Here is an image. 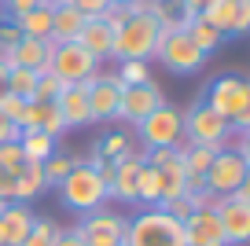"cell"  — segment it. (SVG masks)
Returning <instances> with one entry per match:
<instances>
[{
    "label": "cell",
    "instance_id": "obj_1",
    "mask_svg": "<svg viewBox=\"0 0 250 246\" xmlns=\"http://www.w3.org/2000/svg\"><path fill=\"white\" fill-rule=\"evenodd\" d=\"M203 103L210 110H217L232 132H247L250 129V85L243 74H217L206 85L203 92Z\"/></svg>",
    "mask_w": 250,
    "mask_h": 246
},
{
    "label": "cell",
    "instance_id": "obj_2",
    "mask_svg": "<svg viewBox=\"0 0 250 246\" xmlns=\"http://www.w3.org/2000/svg\"><path fill=\"white\" fill-rule=\"evenodd\" d=\"M158 37H162V26L147 15V11H129L122 26L114 30V48H110V59L125 62V59H140L147 62L158 48Z\"/></svg>",
    "mask_w": 250,
    "mask_h": 246
},
{
    "label": "cell",
    "instance_id": "obj_3",
    "mask_svg": "<svg viewBox=\"0 0 250 246\" xmlns=\"http://www.w3.org/2000/svg\"><path fill=\"white\" fill-rule=\"evenodd\" d=\"M125 246H184V228L162 206H147L125 228Z\"/></svg>",
    "mask_w": 250,
    "mask_h": 246
},
{
    "label": "cell",
    "instance_id": "obj_4",
    "mask_svg": "<svg viewBox=\"0 0 250 246\" xmlns=\"http://www.w3.org/2000/svg\"><path fill=\"white\" fill-rule=\"evenodd\" d=\"M59 195H62V206L78 209V213L103 209V202H107V187H103V180L96 177V169L88 165L85 158L66 173V180L59 184Z\"/></svg>",
    "mask_w": 250,
    "mask_h": 246
},
{
    "label": "cell",
    "instance_id": "obj_5",
    "mask_svg": "<svg viewBox=\"0 0 250 246\" xmlns=\"http://www.w3.org/2000/svg\"><path fill=\"white\" fill-rule=\"evenodd\" d=\"M184 136L191 140V144H203V147H213V151H225L228 140H232L235 132H232V125H228L217 110H210L203 100H199V103H191V110L184 114Z\"/></svg>",
    "mask_w": 250,
    "mask_h": 246
},
{
    "label": "cell",
    "instance_id": "obj_6",
    "mask_svg": "<svg viewBox=\"0 0 250 246\" xmlns=\"http://www.w3.org/2000/svg\"><path fill=\"white\" fill-rule=\"evenodd\" d=\"M48 70L59 77L62 85H81V81L100 74V59H96L92 52H85L78 41H66V44H52Z\"/></svg>",
    "mask_w": 250,
    "mask_h": 246
},
{
    "label": "cell",
    "instance_id": "obj_7",
    "mask_svg": "<svg viewBox=\"0 0 250 246\" xmlns=\"http://www.w3.org/2000/svg\"><path fill=\"white\" fill-rule=\"evenodd\" d=\"M155 59L162 62L169 74H177V77H191L195 70H203L206 55L199 52L195 44H191V37H188L184 30H173V33H162V37H158Z\"/></svg>",
    "mask_w": 250,
    "mask_h": 246
},
{
    "label": "cell",
    "instance_id": "obj_8",
    "mask_svg": "<svg viewBox=\"0 0 250 246\" xmlns=\"http://www.w3.org/2000/svg\"><path fill=\"white\" fill-rule=\"evenodd\" d=\"M136 136L144 140L147 151L151 147H177L184 140V110H177L173 103H162L144 122H136Z\"/></svg>",
    "mask_w": 250,
    "mask_h": 246
},
{
    "label": "cell",
    "instance_id": "obj_9",
    "mask_svg": "<svg viewBox=\"0 0 250 246\" xmlns=\"http://www.w3.org/2000/svg\"><path fill=\"white\" fill-rule=\"evenodd\" d=\"M247 177H250V162L225 147V151H217V158H213V165L206 169L203 180H206V191L228 199V195H235L239 187H247Z\"/></svg>",
    "mask_w": 250,
    "mask_h": 246
},
{
    "label": "cell",
    "instance_id": "obj_10",
    "mask_svg": "<svg viewBox=\"0 0 250 246\" xmlns=\"http://www.w3.org/2000/svg\"><path fill=\"white\" fill-rule=\"evenodd\" d=\"M125 228H129V217L110 213V209H92L81 217L78 235L85 239V246H125Z\"/></svg>",
    "mask_w": 250,
    "mask_h": 246
},
{
    "label": "cell",
    "instance_id": "obj_11",
    "mask_svg": "<svg viewBox=\"0 0 250 246\" xmlns=\"http://www.w3.org/2000/svg\"><path fill=\"white\" fill-rule=\"evenodd\" d=\"M199 19L210 22L221 37H243L250 30V0H210Z\"/></svg>",
    "mask_w": 250,
    "mask_h": 246
},
{
    "label": "cell",
    "instance_id": "obj_12",
    "mask_svg": "<svg viewBox=\"0 0 250 246\" xmlns=\"http://www.w3.org/2000/svg\"><path fill=\"white\" fill-rule=\"evenodd\" d=\"M217 221H221V231H225L228 246H243L250 243V191L239 187L235 195H228L217 209Z\"/></svg>",
    "mask_w": 250,
    "mask_h": 246
},
{
    "label": "cell",
    "instance_id": "obj_13",
    "mask_svg": "<svg viewBox=\"0 0 250 246\" xmlns=\"http://www.w3.org/2000/svg\"><path fill=\"white\" fill-rule=\"evenodd\" d=\"M166 103L162 88L155 81H144V85H122V100H118V118L122 122H144L151 110H158Z\"/></svg>",
    "mask_w": 250,
    "mask_h": 246
},
{
    "label": "cell",
    "instance_id": "obj_14",
    "mask_svg": "<svg viewBox=\"0 0 250 246\" xmlns=\"http://www.w3.org/2000/svg\"><path fill=\"white\" fill-rule=\"evenodd\" d=\"M85 92H88V114H92V122H114L118 100H122V81L114 74H96L85 81Z\"/></svg>",
    "mask_w": 250,
    "mask_h": 246
},
{
    "label": "cell",
    "instance_id": "obj_15",
    "mask_svg": "<svg viewBox=\"0 0 250 246\" xmlns=\"http://www.w3.org/2000/svg\"><path fill=\"white\" fill-rule=\"evenodd\" d=\"M180 228H184V246H228L213 209H195Z\"/></svg>",
    "mask_w": 250,
    "mask_h": 246
},
{
    "label": "cell",
    "instance_id": "obj_16",
    "mask_svg": "<svg viewBox=\"0 0 250 246\" xmlns=\"http://www.w3.org/2000/svg\"><path fill=\"white\" fill-rule=\"evenodd\" d=\"M55 110L62 114L66 129H85V125H92V114H88V92H85V81H81V85H62V92L55 96Z\"/></svg>",
    "mask_w": 250,
    "mask_h": 246
},
{
    "label": "cell",
    "instance_id": "obj_17",
    "mask_svg": "<svg viewBox=\"0 0 250 246\" xmlns=\"http://www.w3.org/2000/svg\"><path fill=\"white\" fill-rule=\"evenodd\" d=\"M48 59H52V41H33V37H22L11 52L0 55L4 66H26V70H48Z\"/></svg>",
    "mask_w": 250,
    "mask_h": 246
},
{
    "label": "cell",
    "instance_id": "obj_18",
    "mask_svg": "<svg viewBox=\"0 0 250 246\" xmlns=\"http://www.w3.org/2000/svg\"><path fill=\"white\" fill-rule=\"evenodd\" d=\"M144 165V154H125L114 162V180L107 187V199L118 202H136V173Z\"/></svg>",
    "mask_w": 250,
    "mask_h": 246
},
{
    "label": "cell",
    "instance_id": "obj_19",
    "mask_svg": "<svg viewBox=\"0 0 250 246\" xmlns=\"http://www.w3.org/2000/svg\"><path fill=\"white\" fill-rule=\"evenodd\" d=\"M81 26H85V15L74 8L70 0H59V4H52V44L78 41Z\"/></svg>",
    "mask_w": 250,
    "mask_h": 246
},
{
    "label": "cell",
    "instance_id": "obj_20",
    "mask_svg": "<svg viewBox=\"0 0 250 246\" xmlns=\"http://www.w3.org/2000/svg\"><path fill=\"white\" fill-rule=\"evenodd\" d=\"M78 44L85 48V52H92L96 59H110V48H114V30H110L100 15H96V19H85V26H81V33H78Z\"/></svg>",
    "mask_w": 250,
    "mask_h": 246
},
{
    "label": "cell",
    "instance_id": "obj_21",
    "mask_svg": "<svg viewBox=\"0 0 250 246\" xmlns=\"http://www.w3.org/2000/svg\"><path fill=\"white\" fill-rule=\"evenodd\" d=\"M22 129H41L48 132L52 140H59L62 132H66V122H62V114L55 110V103H33L26 107V118H22Z\"/></svg>",
    "mask_w": 250,
    "mask_h": 246
},
{
    "label": "cell",
    "instance_id": "obj_22",
    "mask_svg": "<svg viewBox=\"0 0 250 246\" xmlns=\"http://www.w3.org/2000/svg\"><path fill=\"white\" fill-rule=\"evenodd\" d=\"M0 221L8 228V246H22V239L33 228V209L26 202H8V206L0 209Z\"/></svg>",
    "mask_w": 250,
    "mask_h": 246
},
{
    "label": "cell",
    "instance_id": "obj_23",
    "mask_svg": "<svg viewBox=\"0 0 250 246\" xmlns=\"http://www.w3.org/2000/svg\"><path fill=\"white\" fill-rule=\"evenodd\" d=\"M41 191H48L44 165H41V162H26L22 169L15 173V195H11V202H30V199H37Z\"/></svg>",
    "mask_w": 250,
    "mask_h": 246
},
{
    "label": "cell",
    "instance_id": "obj_24",
    "mask_svg": "<svg viewBox=\"0 0 250 246\" xmlns=\"http://www.w3.org/2000/svg\"><path fill=\"white\" fill-rule=\"evenodd\" d=\"M19 33L22 37H33V41H52V4H41V8L26 11V15L15 19Z\"/></svg>",
    "mask_w": 250,
    "mask_h": 246
},
{
    "label": "cell",
    "instance_id": "obj_25",
    "mask_svg": "<svg viewBox=\"0 0 250 246\" xmlns=\"http://www.w3.org/2000/svg\"><path fill=\"white\" fill-rule=\"evenodd\" d=\"M19 147L26 162H48L55 154V140L41 129H19Z\"/></svg>",
    "mask_w": 250,
    "mask_h": 246
},
{
    "label": "cell",
    "instance_id": "obj_26",
    "mask_svg": "<svg viewBox=\"0 0 250 246\" xmlns=\"http://www.w3.org/2000/svg\"><path fill=\"white\" fill-rule=\"evenodd\" d=\"M92 154L103 158V162H118V158H125V154H133V136H129V132H107V136L96 140Z\"/></svg>",
    "mask_w": 250,
    "mask_h": 246
},
{
    "label": "cell",
    "instance_id": "obj_27",
    "mask_svg": "<svg viewBox=\"0 0 250 246\" xmlns=\"http://www.w3.org/2000/svg\"><path fill=\"white\" fill-rule=\"evenodd\" d=\"M188 37H191V44H195L199 48V52H203V55H213V52H217V48L221 44H225V37H221V33L217 30H213V26L210 22H203V19H191V22H188Z\"/></svg>",
    "mask_w": 250,
    "mask_h": 246
},
{
    "label": "cell",
    "instance_id": "obj_28",
    "mask_svg": "<svg viewBox=\"0 0 250 246\" xmlns=\"http://www.w3.org/2000/svg\"><path fill=\"white\" fill-rule=\"evenodd\" d=\"M136 202H144V206H158V202H162V184H158V173L151 169L147 162H144L140 173H136Z\"/></svg>",
    "mask_w": 250,
    "mask_h": 246
},
{
    "label": "cell",
    "instance_id": "obj_29",
    "mask_svg": "<svg viewBox=\"0 0 250 246\" xmlns=\"http://www.w3.org/2000/svg\"><path fill=\"white\" fill-rule=\"evenodd\" d=\"M78 162H81V158H74V154L55 151L48 162H41V165H44V184H48V187H59L62 180H66V173H70L74 165H78Z\"/></svg>",
    "mask_w": 250,
    "mask_h": 246
},
{
    "label": "cell",
    "instance_id": "obj_30",
    "mask_svg": "<svg viewBox=\"0 0 250 246\" xmlns=\"http://www.w3.org/2000/svg\"><path fill=\"white\" fill-rule=\"evenodd\" d=\"M55 231H59V224H55L52 217H33V228H30V235L22 239V246H52Z\"/></svg>",
    "mask_w": 250,
    "mask_h": 246
},
{
    "label": "cell",
    "instance_id": "obj_31",
    "mask_svg": "<svg viewBox=\"0 0 250 246\" xmlns=\"http://www.w3.org/2000/svg\"><path fill=\"white\" fill-rule=\"evenodd\" d=\"M59 92H62V81L52 74V70H41L37 85H33V103H55Z\"/></svg>",
    "mask_w": 250,
    "mask_h": 246
},
{
    "label": "cell",
    "instance_id": "obj_32",
    "mask_svg": "<svg viewBox=\"0 0 250 246\" xmlns=\"http://www.w3.org/2000/svg\"><path fill=\"white\" fill-rule=\"evenodd\" d=\"M114 77L122 85H144V81H151V70H147V62H140V59H125V62H118Z\"/></svg>",
    "mask_w": 250,
    "mask_h": 246
},
{
    "label": "cell",
    "instance_id": "obj_33",
    "mask_svg": "<svg viewBox=\"0 0 250 246\" xmlns=\"http://www.w3.org/2000/svg\"><path fill=\"white\" fill-rule=\"evenodd\" d=\"M26 107H30V100H22V96H11V92H4V96H0V114L8 118V122L15 125V129H22Z\"/></svg>",
    "mask_w": 250,
    "mask_h": 246
},
{
    "label": "cell",
    "instance_id": "obj_34",
    "mask_svg": "<svg viewBox=\"0 0 250 246\" xmlns=\"http://www.w3.org/2000/svg\"><path fill=\"white\" fill-rule=\"evenodd\" d=\"M22 165H26V158H22V147H19V140H8V144H0V169L19 173Z\"/></svg>",
    "mask_w": 250,
    "mask_h": 246
},
{
    "label": "cell",
    "instance_id": "obj_35",
    "mask_svg": "<svg viewBox=\"0 0 250 246\" xmlns=\"http://www.w3.org/2000/svg\"><path fill=\"white\" fill-rule=\"evenodd\" d=\"M19 41H22V33H19V26H15V19H0V55L4 52H11V48L19 44Z\"/></svg>",
    "mask_w": 250,
    "mask_h": 246
},
{
    "label": "cell",
    "instance_id": "obj_36",
    "mask_svg": "<svg viewBox=\"0 0 250 246\" xmlns=\"http://www.w3.org/2000/svg\"><path fill=\"white\" fill-rule=\"evenodd\" d=\"M0 4H4V15L8 19H19V15H26V11L41 8L44 0H0Z\"/></svg>",
    "mask_w": 250,
    "mask_h": 246
},
{
    "label": "cell",
    "instance_id": "obj_37",
    "mask_svg": "<svg viewBox=\"0 0 250 246\" xmlns=\"http://www.w3.org/2000/svg\"><path fill=\"white\" fill-rule=\"evenodd\" d=\"M52 246H85V239L78 235V228H59L52 239Z\"/></svg>",
    "mask_w": 250,
    "mask_h": 246
},
{
    "label": "cell",
    "instance_id": "obj_38",
    "mask_svg": "<svg viewBox=\"0 0 250 246\" xmlns=\"http://www.w3.org/2000/svg\"><path fill=\"white\" fill-rule=\"evenodd\" d=\"M11 195H15V173L0 169V202H11Z\"/></svg>",
    "mask_w": 250,
    "mask_h": 246
},
{
    "label": "cell",
    "instance_id": "obj_39",
    "mask_svg": "<svg viewBox=\"0 0 250 246\" xmlns=\"http://www.w3.org/2000/svg\"><path fill=\"white\" fill-rule=\"evenodd\" d=\"M8 140H19V129H15L4 114H0V144H8Z\"/></svg>",
    "mask_w": 250,
    "mask_h": 246
},
{
    "label": "cell",
    "instance_id": "obj_40",
    "mask_svg": "<svg viewBox=\"0 0 250 246\" xmlns=\"http://www.w3.org/2000/svg\"><path fill=\"white\" fill-rule=\"evenodd\" d=\"M180 4H184V11H188V15H199V11H203L206 4H210V0H180Z\"/></svg>",
    "mask_w": 250,
    "mask_h": 246
},
{
    "label": "cell",
    "instance_id": "obj_41",
    "mask_svg": "<svg viewBox=\"0 0 250 246\" xmlns=\"http://www.w3.org/2000/svg\"><path fill=\"white\" fill-rule=\"evenodd\" d=\"M8 92V66H4V62H0V96Z\"/></svg>",
    "mask_w": 250,
    "mask_h": 246
},
{
    "label": "cell",
    "instance_id": "obj_42",
    "mask_svg": "<svg viewBox=\"0 0 250 246\" xmlns=\"http://www.w3.org/2000/svg\"><path fill=\"white\" fill-rule=\"evenodd\" d=\"M110 4H114V8H136L140 0H110Z\"/></svg>",
    "mask_w": 250,
    "mask_h": 246
},
{
    "label": "cell",
    "instance_id": "obj_43",
    "mask_svg": "<svg viewBox=\"0 0 250 246\" xmlns=\"http://www.w3.org/2000/svg\"><path fill=\"white\" fill-rule=\"evenodd\" d=\"M0 246H8V228H4V221H0Z\"/></svg>",
    "mask_w": 250,
    "mask_h": 246
},
{
    "label": "cell",
    "instance_id": "obj_44",
    "mask_svg": "<svg viewBox=\"0 0 250 246\" xmlns=\"http://www.w3.org/2000/svg\"><path fill=\"white\" fill-rule=\"evenodd\" d=\"M44 4H59V0H44Z\"/></svg>",
    "mask_w": 250,
    "mask_h": 246
},
{
    "label": "cell",
    "instance_id": "obj_45",
    "mask_svg": "<svg viewBox=\"0 0 250 246\" xmlns=\"http://www.w3.org/2000/svg\"><path fill=\"white\" fill-rule=\"evenodd\" d=\"M4 206H8V202H0V209H4Z\"/></svg>",
    "mask_w": 250,
    "mask_h": 246
}]
</instances>
